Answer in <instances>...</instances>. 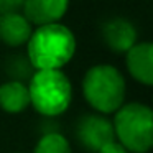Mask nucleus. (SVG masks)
<instances>
[{
    "mask_svg": "<svg viewBox=\"0 0 153 153\" xmlns=\"http://www.w3.org/2000/svg\"><path fill=\"white\" fill-rule=\"evenodd\" d=\"M115 138L130 153H148L153 146V112L140 102L123 104L112 122Z\"/></svg>",
    "mask_w": 153,
    "mask_h": 153,
    "instance_id": "nucleus-4",
    "label": "nucleus"
},
{
    "mask_svg": "<svg viewBox=\"0 0 153 153\" xmlns=\"http://www.w3.org/2000/svg\"><path fill=\"white\" fill-rule=\"evenodd\" d=\"M23 5L25 0H0V17L8 13H20Z\"/></svg>",
    "mask_w": 153,
    "mask_h": 153,
    "instance_id": "nucleus-13",
    "label": "nucleus"
},
{
    "mask_svg": "<svg viewBox=\"0 0 153 153\" xmlns=\"http://www.w3.org/2000/svg\"><path fill=\"white\" fill-rule=\"evenodd\" d=\"M35 71L36 69L31 66L30 59H28L27 56L13 54V56L8 58V61H7V73L13 77L12 81H18V82L30 81L31 76L35 74Z\"/></svg>",
    "mask_w": 153,
    "mask_h": 153,
    "instance_id": "nucleus-12",
    "label": "nucleus"
},
{
    "mask_svg": "<svg viewBox=\"0 0 153 153\" xmlns=\"http://www.w3.org/2000/svg\"><path fill=\"white\" fill-rule=\"evenodd\" d=\"M125 64L130 76L143 86L153 84V45L150 41L135 43L127 51Z\"/></svg>",
    "mask_w": 153,
    "mask_h": 153,
    "instance_id": "nucleus-6",
    "label": "nucleus"
},
{
    "mask_svg": "<svg viewBox=\"0 0 153 153\" xmlns=\"http://www.w3.org/2000/svg\"><path fill=\"white\" fill-rule=\"evenodd\" d=\"M28 92L30 105L48 119L64 114L73 100V87L61 69L35 71L28 81Z\"/></svg>",
    "mask_w": 153,
    "mask_h": 153,
    "instance_id": "nucleus-3",
    "label": "nucleus"
},
{
    "mask_svg": "<svg viewBox=\"0 0 153 153\" xmlns=\"http://www.w3.org/2000/svg\"><path fill=\"white\" fill-rule=\"evenodd\" d=\"M69 0H25L23 15L31 25L58 23L66 15Z\"/></svg>",
    "mask_w": 153,
    "mask_h": 153,
    "instance_id": "nucleus-7",
    "label": "nucleus"
},
{
    "mask_svg": "<svg viewBox=\"0 0 153 153\" xmlns=\"http://www.w3.org/2000/svg\"><path fill=\"white\" fill-rule=\"evenodd\" d=\"M33 153H73V150L69 140L59 132H46L38 140Z\"/></svg>",
    "mask_w": 153,
    "mask_h": 153,
    "instance_id": "nucleus-11",
    "label": "nucleus"
},
{
    "mask_svg": "<svg viewBox=\"0 0 153 153\" xmlns=\"http://www.w3.org/2000/svg\"><path fill=\"white\" fill-rule=\"evenodd\" d=\"M30 107V92L25 82L8 81L0 86V109L7 114H20Z\"/></svg>",
    "mask_w": 153,
    "mask_h": 153,
    "instance_id": "nucleus-10",
    "label": "nucleus"
},
{
    "mask_svg": "<svg viewBox=\"0 0 153 153\" xmlns=\"http://www.w3.org/2000/svg\"><path fill=\"white\" fill-rule=\"evenodd\" d=\"M76 53L73 31L61 23L38 27L27 43V58L36 71L61 69Z\"/></svg>",
    "mask_w": 153,
    "mask_h": 153,
    "instance_id": "nucleus-1",
    "label": "nucleus"
},
{
    "mask_svg": "<svg viewBox=\"0 0 153 153\" xmlns=\"http://www.w3.org/2000/svg\"><path fill=\"white\" fill-rule=\"evenodd\" d=\"M76 137L84 150L97 153L104 145L115 140L112 120L102 114L82 115L76 125Z\"/></svg>",
    "mask_w": 153,
    "mask_h": 153,
    "instance_id": "nucleus-5",
    "label": "nucleus"
},
{
    "mask_svg": "<svg viewBox=\"0 0 153 153\" xmlns=\"http://www.w3.org/2000/svg\"><path fill=\"white\" fill-rule=\"evenodd\" d=\"M33 33V25L22 13H8L0 17V40L10 48L27 45Z\"/></svg>",
    "mask_w": 153,
    "mask_h": 153,
    "instance_id": "nucleus-9",
    "label": "nucleus"
},
{
    "mask_svg": "<svg viewBox=\"0 0 153 153\" xmlns=\"http://www.w3.org/2000/svg\"><path fill=\"white\" fill-rule=\"evenodd\" d=\"M102 38L110 51L127 53L137 43V30L127 18H110L102 27Z\"/></svg>",
    "mask_w": 153,
    "mask_h": 153,
    "instance_id": "nucleus-8",
    "label": "nucleus"
},
{
    "mask_svg": "<svg viewBox=\"0 0 153 153\" xmlns=\"http://www.w3.org/2000/svg\"><path fill=\"white\" fill-rule=\"evenodd\" d=\"M127 84L123 74L110 64H96L82 77V94L99 114H115L123 105Z\"/></svg>",
    "mask_w": 153,
    "mask_h": 153,
    "instance_id": "nucleus-2",
    "label": "nucleus"
},
{
    "mask_svg": "<svg viewBox=\"0 0 153 153\" xmlns=\"http://www.w3.org/2000/svg\"><path fill=\"white\" fill-rule=\"evenodd\" d=\"M97 153H130V152H127V150L123 148V146L120 145L117 140H114V142H110V143H107V145H104Z\"/></svg>",
    "mask_w": 153,
    "mask_h": 153,
    "instance_id": "nucleus-14",
    "label": "nucleus"
}]
</instances>
